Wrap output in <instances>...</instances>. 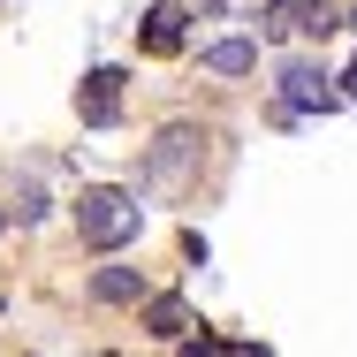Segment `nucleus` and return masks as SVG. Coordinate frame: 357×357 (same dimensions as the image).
Masks as SVG:
<instances>
[{"label": "nucleus", "instance_id": "4", "mask_svg": "<svg viewBox=\"0 0 357 357\" xmlns=\"http://www.w3.org/2000/svg\"><path fill=\"white\" fill-rule=\"evenodd\" d=\"M198 152V130H167L152 144V183H183V160Z\"/></svg>", "mask_w": 357, "mask_h": 357}, {"label": "nucleus", "instance_id": "9", "mask_svg": "<svg viewBox=\"0 0 357 357\" xmlns=\"http://www.w3.org/2000/svg\"><path fill=\"white\" fill-rule=\"evenodd\" d=\"M183 357H220V342L213 335H183Z\"/></svg>", "mask_w": 357, "mask_h": 357}, {"label": "nucleus", "instance_id": "12", "mask_svg": "<svg viewBox=\"0 0 357 357\" xmlns=\"http://www.w3.org/2000/svg\"><path fill=\"white\" fill-rule=\"evenodd\" d=\"M0 228H8V213H0Z\"/></svg>", "mask_w": 357, "mask_h": 357}, {"label": "nucleus", "instance_id": "3", "mask_svg": "<svg viewBox=\"0 0 357 357\" xmlns=\"http://www.w3.org/2000/svg\"><path fill=\"white\" fill-rule=\"evenodd\" d=\"M76 114H84L91 130H107V122L122 114V69H91V76H84V99H76Z\"/></svg>", "mask_w": 357, "mask_h": 357}, {"label": "nucleus", "instance_id": "1", "mask_svg": "<svg viewBox=\"0 0 357 357\" xmlns=\"http://www.w3.org/2000/svg\"><path fill=\"white\" fill-rule=\"evenodd\" d=\"M137 228H144V206L130 190H84L76 198V236L91 251H122V243H137Z\"/></svg>", "mask_w": 357, "mask_h": 357}, {"label": "nucleus", "instance_id": "11", "mask_svg": "<svg viewBox=\"0 0 357 357\" xmlns=\"http://www.w3.org/2000/svg\"><path fill=\"white\" fill-rule=\"evenodd\" d=\"M342 99H357V54H350V69H342Z\"/></svg>", "mask_w": 357, "mask_h": 357}, {"label": "nucleus", "instance_id": "7", "mask_svg": "<svg viewBox=\"0 0 357 357\" xmlns=\"http://www.w3.org/2000/svg\"><path fill=\"white\" fill-rule=\"evenodd\" d=\"M144 54H183V8H152L144 15Z\"/></svg>", "mask_w": 357, "mask_h": 357}, {"label": "nucleus", "instance_id": "5", "mask_svg": "<svg viewBox=\"0 0 357 357\" xmlns=\"http://www.w3.org/2000/svg\"><path fill=\"white\" fill-rule=\"evenodd\" d=\"M206 69L213 76H251L259 69V46L251 38H220V46H206Z\"/></svg>", "mask_w": 357, "mask_h": 357}, {"label": "nucleus", "instance_id": "8", "mask_svg": "<svg viewBox=\"0 0 357 357\" xmlns=\"http://www.w3.org/2000/svg\"><path fill=\"white\" fill-rule=\"evenodd\" d=\"M183 327H190V304H183V296H152V304H144V335H167V342H175Z\"/></svg>", "mask_w": 357, "mask_h": 357}, {"label": "nucleus", "instance_id": "2", "mask_svg": "<svg viewBox=\"0 0 357 357\" xmlns=\"http://www.w3.org/2000/svg\"><path fill=\"white\" fill-rule=\"evenodd\" d=\"M342 91H335V76L319 69V61H282V107L289 114H327Z\"/></svg>", "mask_w": 357, "mask_h": 357}, {"label": "nucleus", "instance_id": "6", "mask_svg": "<svg viewBox=\"0 0 357 357\" xmlns=\"http://www.w3.org/2000/svg\"><path fill=\"white\" fill-rule=\"evenodd\" d=\"M91 296H99V304H137L144 282H137V266H99V274H91Z\"/></svg>", "mask_w": 357, "mask_h": 357}, {"label": "nucleus", "instance_id": "10", "mask_svg": "<svg viewBox=\"0 0 357 357\" xmlns=\"http://www.w3.org/2000/svg\"><path fill=\"white\" fill-rule=\"evenodd\" d=\"M220 357H274V350H259V342H228Z\"/></svg>", "mask_w": 357, "mask_h": 357}]
</instances>
